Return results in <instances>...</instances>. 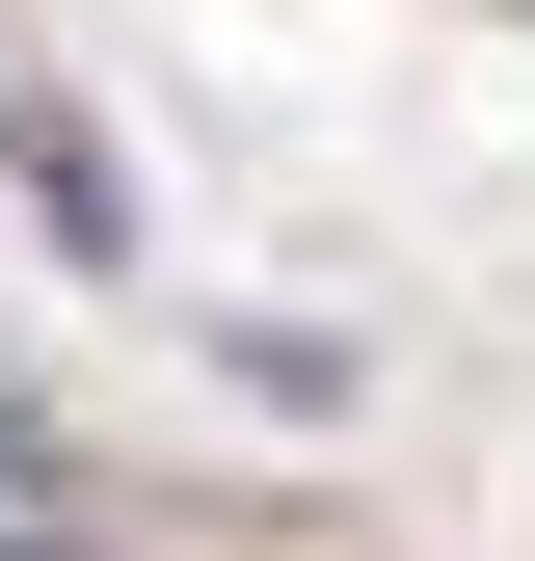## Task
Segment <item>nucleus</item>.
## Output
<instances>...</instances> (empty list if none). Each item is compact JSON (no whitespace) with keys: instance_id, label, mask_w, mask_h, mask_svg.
<instances>
[{"instance_id":"nucleus-1","label":"nucleus","mask_w":535,"mask_h":561,"mask_svg":"<svg viewBox=\"0 0 535 561\" xmlns=\"http://www.w3.org/2000/svg\"><path fill=\"white\" fill-rule=\"evenodd\" d=\"M0 481H27V428H0Z\"/></svg>"}]
</instances>
